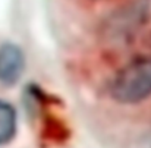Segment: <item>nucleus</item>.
Here are the masks:
<instances>
[{
  "instance_id": "f257e3e1",
  "label": "nucleus",
  "mask_w": 151,
  "mask_h": 148,
  "mask_svg": "<svg viewBox=\"0 0 151 148\" xmlns=\"http://www.w3.org/2000/svg\"><path fill=\"white\" fill-rule=\"evenodd\" d=\"M110 97L120 104H137L151 97V56L122 68L110 84Z\"/></svg>"
},
{
  "instance_id": "f03ea898",
  "label": "nucleus",
  "mask_w": 151,
  "mask_h": 148,
  "mask_svg": "<svg viewBox=\"0 0 151 148\" xmlns=\"http://www.w3.org/2000/svg\"><path fill=\"white\" fill-rule=\"evenodd\" d=\"M25 69V57L16 44L6 43L0 46V82L3 85H15Z\"/></svg>"
},
{
  "instance_id": "7ed1b4c3",
  "label": "nucleus",
  "mask_w": 151,
  "mask_h": 148,
  "mask_svg": "<svg viewBox=\"0 0 151 148\" xmlns=\"http://www.w3.org/2000/svg\"><path fill=\"white\" fill-rule=\"evenodd\" d=\"M18 132V114L12 104L0 100V147L13 141Z\"/></svg>"
}]
</instances>
